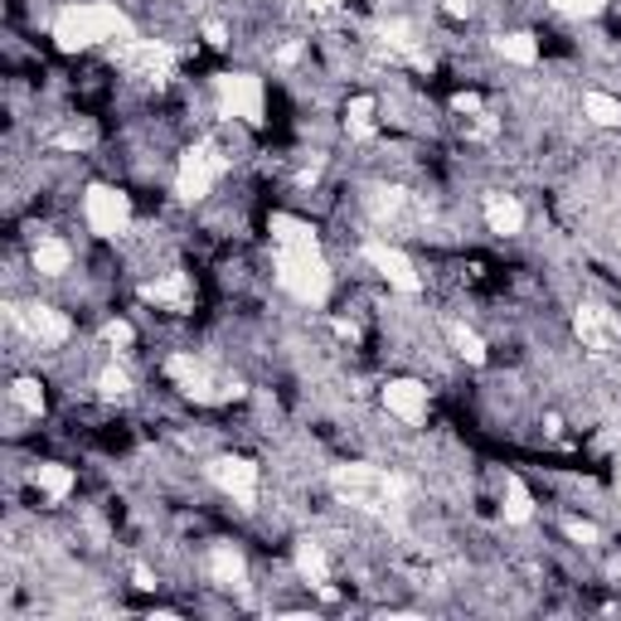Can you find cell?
Returning <instances> with one entry per match:
<instances>
[{"instance_id": "22", "label": "cell", "mask_w": 621, "mask_h": 621, "mask_svg": "<svg viewBox=\"0 0 621 621\" xmlns=\"http://www.w3.org/2000/svg\"><path fill=\"white\" fill-rule=\"evenodd\" d=\"M583 117L593 122V127L617 131L621 127V98H612V92H583Z\"/></svg>"}, {"instance_id": "31", "label": "cell", "mask_w": 621, "mask_h": 621, "mask_svg": "<svg viewBox=\"0 0 621 621\" xmlns=\"http://www.w3.org/2000/svg\"><path fill=\"white\" fill-rule=\"evenodd\" d=\"M442 10H447L452 20H466V15L476 10V0H442Z\"/></svg>"}, {"instance_id": "3", "label": "cell", "mask_w": 621, "mask_h": 621, "mask_svg": "<svg viewBox=\"0 0 621 621\" xmlns=\"http://www.w3.org/2000/svg\"><path fill=\"white\" fill-rule=\"evenodd\" d=\"M233 165V155L219 147L214 137H204V141H194L190 151L180 155V165H175V194H180L185 204H200L204 194L219 185V175Z\"/></svg>"}, {"instance_id": "12", "label": "cell", "mask_w": 621, "mask_h": 621, "mask_svg": "<svg viewBox=\"0 0 621 621\" xmlns=\"http://www.w3.org/2000/svg\"><path fill=\"white\" fill-rule=\"evenodd\" d=\"M573 330L583 340V350H593V355H617L621 350V316L607 306H578Z\"/></svg>"}, {"instance_id": "17", "label": "cell", "mask_w": 621, "mask_h": 621, "mask_svg": "<svg viewBox=\"0 0 621 621\" xmlns=\"http://www.w3.org/2000/svg\"><path fill=\"white\" fill-rule=\"evenodd\" d=\"M495 54L515 68H534L540 64V39L530 29H505V35H495Z\"/></svg>"}, {"instance_id": "4", "label": "cell", "mask_w": 621, "mask_h": 621, "mask_svg": "<svg viewBox=\"0 0 621 621\" xmlns=\"http://www.w3.org/2000/svg\"><path fill=\"white\" fill-rule=\"evenodd\" d=\"M165 375H170V384L185 393L190 403H204V408H219V403H233L238 398V384L229 379H219L204 359L194 355H170L165 359Z\"/></svg>"}, {"instance_id": "13", "label": "cell", "mask_w": 621, "mask_h": 621, "mask_svg": "<svg viewBox=\"0 0 621 621\" xmlns=\"http://www.w3.org/2000/svg\"><path fill=\"white\" fill-rule=\"evenodd\" d=\"M141 296L155 306V310H190L194 306V277L190 273H165V277H155V282L141 287Z\"/></svg>"}, {"instance_id": "26", "label": "cell", "mask_w": 621, "mask_h": 621, "mask_svg": "<svg viewBox=\"0 0 621 621\" xmlns=\"http://www.w3.org/2000/svg\"><path fill=\"white\" fill-rule=\"evenodd\" d=\"M548 5H554L558 15H568V20H597L612 0H548Z\"/></svg>"}, {"instance_id": "5", "label": "cell", "mask_w": 621, "mask_h": 621, "mask_svg": "<svg viewBox=\"0 0 621 621\" xmlns=\"http://www.w3.org/2000/svg\"><path fill=\"white\" fill-rule=\"evenodd\" d=\"M214 92H219V112L229 122H243V127H263L267 122V88L257 74H219Z\"/></svg>"}, {"instance_id": "16", "label": "cell", "mask_w": 621, "mask_h": 621, "mask_svg": "<svg viewBox=\"0 0 621 621\" xmlns=\"http://www.w3.org/2000/svg\"><path fill=\"white\" fill-rule=\"evenodd\" d=\"M29 267H35L39 277H64L68 267H74V248H68L64 238H39V243L29 248Z\"/></svg>"}, {"instance_id": "23", "label": "cell", "mask_w": 621, "mask_h": 621, "mask_svg": "<svg viewBox=\"0 0 621 621\" xmlns=\"http://www.w3.org/2000/svg\"><path fill=\"white\" fill-rule=\"evenodd\" d=\"M447 335H452V350H457V355L466 359V365H476V369H481L485 359H491V350H485V340L476 335L471 326H461V320H447Z\"/></svg>"}, {"instance_id": "18", "label": "cell", "mask_w": 621, "mask_h": 621, "mask_svg": "<svg viewBox=\"0 0 621 621\" xmlns=\"http://www.w3.org/2000/svg\"><path fill=\"white\" fill-rule=\"evenodd\" d=\"M375 122H379V98L375 92H355V98L345 102V131L355 141H369L375 137Z\"/></svg>"}, {"instance_id": "20", "label": "cell", "mask_w": 621, "mask_h": 621, "mask_svg": "<svg viewBox=\"0 0 621 621\" xmlns=\"http://www.w3.org/2000/svg\"><path fill=\"white\" fill-rule=\"evenodd\" d=\"M296 573H302L310 587L330 593V563H326V548H320L316 540H302V544H296Z\"/></svg>"}, {"instance_id": "8", "label": "cell", "mask_w": 621, "mask_h": 621, "mask_svg": "<svg viewBox=\"0 0 621 621\" xmlns=\"http://www.w3.org/2000/svg\"><path fill=\"white\" fill-rule=\"evenodd\" d=\"M10 320L25 330L35 345H68L74 340V316L49 302H29V306H10Z\"/></svg>"}, {"instance_id": "34", "label": "cell", "mask_w": 621, "mask_h": 621, "mask_svg": "<svg viewBox=\"0 0 621 621\" xmlns=\"http://www.w3.org/2000/svg\"><path fill=\"white\" fill-rule=\"evenodd\" d=\"M612 485H617V500H621V466H617V476H612Z\"/></svg>"}, {"instance_id": "25", "label": "cell", "mask_w": 621, "mask_h": 621, "mask_svg": "<svg viewBox=\"0 0 621 621\" xmlns=\"http://www.w3.org/2000/svg\"><path fill=\"white\" fill-rule=\"evenodd\" d=\"M98 393H102L107 403H122V398L131 393V375H127V369H117V365H107V369L98 375Z\"/></svg>"}, {"instance_id": "7", "label": "cell", "mask_w": 621, "mask_h": 621, "mask_svg": "<svg viewBox=\"0 0 621 621\" xmlns=\"http://www.w3.org/2000/svg\"><path fill=\"white\" fill-rule=\"evenodd\" d=\"M117 68L141 83H165L175 68V49L165 39H131V45H117Z\"/></svg>"}, {"instance_id": "10", "label": "cell", "mask_w": 621, "mask_h": 621, "mask_svg": "<svg viewBox=\"0 0 621 621\" xmlns=\"http://www.w3.org/2000/svg\"><path fill=\"white\" fill-rule=\"evenodd\" d=\"M204 471H210V481L219 485L233 505H243V510H253V505H257V485H263L257 461H248V457H214Z\"/></svg>"}, {"instance_id": "2", "label": "cell", "mask_w": 621, "mask_h": 621, "mask_svg": "<svg viewBox=\"0 0 621 621\" xmlns=\"http://www.w3.org/2000/svg\"><path fill=\"white\" fill-rule=\"evenodd\" d=\"M49 35H54V45L64 49V54H83V49H98V45H131L137 25H131V15L122 5H112V0H68L54 15Z\"/></svg>"}, {"instance_id": "24", "label": "cell", "mask_w": 621, "mask_h": 621, "mask_svg": "<svg viewBox=\"0 0 621 621\" xmlns=\"http://www.w3.org/2000/svg\"><path fill=\"white\" fill-rule=\"evenodd\" d=\"M10 398H15V408H25L29 418H39V413H45V384H39V379H15V389H10Z\"/></svg>"}, {"instance_id": "27", "label": "cell", "mask_w": 621, "mask_h": 621, "mask_svg": "<svg viewBox=\"0 0 621 621\" xmlns=\"http://www.w3.org/2000/svg\"><path fill=\"white\" fill-rule=\"evenodd\" d=\"M102 340H107L112 350H131L137 345V326H131V320H107V326H102Z\"/></svg>"}, {"instance_id": "15", "label": "cell", "mask_w": 621, "mask_h": 621, "mask_svg": "<svg viewBox=\"0 0 621 621\" xmlns=\"http://www.w3.org/2000/svg\"><path fill=\"white\" fill-rule=\"evenodd\" d=\"M210 578L219 587H233V593H243L248 587V563H243V554H238L233 544H214L210 548Z\"/></svg>"}, {"instance_id": "1", "label": "cell", "mask_w": 621, "mask_h": 621, "mask_svg": "<svg viewBox=\"0 0 621 621\" xmlns=\"http://www.w3.org/2000/svg\"><path fill=\"white\" fill-rule=\"evenodd\" d=\"M267 233H273V248H277V287L302 306H326L335 277H330L320 233L310 229L302 214H287V210L267 219Z\"/></svg>"}, {"instance_id": "6", "label": "cell", "mask_w": 621, "mask_h": 621, "mask_svg": "<svg viewBox=\"0 0 621 621\" xmlns=\"http://www.w3.org/2000/svg\"><path fill=\"white\" fill-rule=\"evenodd\" d=\"M83 224L92 238H122L131 229V194H122L117 185H92L83 194Z\"/></svg>"}, {"instance_id": "14", "label": "cell", "mask_w": 621, "mask_h": 621, "mask_svg": "<svg viewBox=\"0 0 621 621\" xmlns=\"http://www.w3.org/2000/svg\"><path fill=\"white\" fill-rule=\"evenodd\" d=\"M485 229L495 238H515L524 233V204L515 200V194H485Z\"/></svg>"}, {"instance_id": "19", "label": "cell", "mask_w": 621, "mask_h": 621, "mask_svg": "<svg viewBox=\"0 0 621 621\" xmlns=\"http://www.w3.org/2000/svg\"><path fill=\"white\" fill-rule=\"evenodd\" d=\"M35 485H39V495L45 500H68V491L78 485V476H74V466H59V461H39L35 466Z\"/></svg>"}, {"instance_id": "9", "label": "cell", "mask_w": 621, "mask_h": 621, "mask_svg": "<svg viewBox=\"0 0 621 621\" xmlns=\"http://www.w3.org/2000/svg\"><path fill=\"white\" fill-rule=\"evenodd\" d=\"M359 257H365V263L384 277L393 292H403V296H418L422 292V277H418V267H413V257L403 253V248L384 243V238H369V243L359 248Z\"/></svg>"}, {"instance_id": "11", "label": "cell", "mask_w": 621, "mask_h": 621, "mask_svg": "<svg viewBox=\"0 0 621 621\" xmlns=\"http://www.w3.org/2000/svg\"><path fill=\"white\" fill-rule=\"evenodd\" d=\"M379 403L389 408V418H398L403 428H422L432 413V393L422 379H389L384 393H379Z\"/></svg>"}, {"instance_id": "21", "label": "cell", "mask_w": 621, "mask_h": 621, "mask_svg": "<svg viewBox=\"0 0 621 621\" xmlns=\"http://www.w3.org/2000/svg\"><path fill=\"white\" fill-rule=\"evenodd\" d=\"M500 515H505V524H530L534 520V495H530V485L520 481V476H510L505 481V505H500Z\"/></svg>"}, {"instance_id": "33", "label": "cell", "mask_w": 621, "mask_h": 621, "mask_svg": "<svg viewBox=\"0 0 621 621\" xmlns=\"http://www.w3.org/2000/svg\"><path fill=\"white\" fill-rule=\"evenodd\" d=\"M204 39H210L214 49H229V29L224 25H204Z\"/></svg>"}, {"instance_id": "32", "label": "cell", "mask_w": 621, "mask_h": 621, "mask_svg": "<svg viewBox=\"0 0 621 621\" xmlns=\"http://www.w3.org/2000/svg\"><path fill=\"white\" fill-rule=\"evenodd\" d=\"M302 5L310 10V15H335V10L345 5V0H302Z\"/></svg>"}, {"instance_id": "29", "label": "cell", "mask_w": 621, "mask_h": 621, "mask_svg": "<svg viewBox=\"0 0 621 621\" xmlns=\"http://www.w3.org/2000/svg\"><path fill=\"white\" fill-rule=\"evenodd\" d=\"M452 112H461V117H481V98H476V92H457V98H452Z\"/></svg>"}, {"instance_id": "30", "label": "cell", "mask_w": 621, "mask_h": 621, "mask_svg": "<svg viewBox=\"0 0 621 621\" xmlns=\"http://www.w3.org/2000/svg\"><path fill=\"white\" fill-rule=\"evenodd\" d=\"M568 534H573L578 544H597V540H603V530H597V524H587V520H568Z\"/></svg>"}, {"instance_id": "28", "label": "cell", "mask_w": 621, "mask_h": 621, "mask_svg": "<svg viewBox=\"0 0 621 621\" xmlns=\"http://www.w3.org/2000/svg\"><path fill=\"white\" fill-rule=\"evenodd\" d=\"M59 147H68V151H83V147H92V127H68L64 137H59Z\"/></svg>"}]
</instances>
